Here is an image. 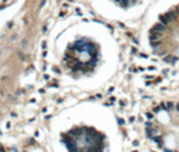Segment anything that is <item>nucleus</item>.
Instances as JSON below:
<instances>
[{
    "label": "nucleus",
    "instance_id": "1",
    "mask_svg": "<svg viewBox=\"0 0 179 152\" xmlns=\"http://www.w3.org/2000/svg\"><path fill=\"white\" fill-rule=\"evenodd\" d=\"M144 132L156 152H179V101H160L146 115Z\"/></svg>",
    "mask_w": 179,
    "mask_h": 152
},
{
    "label": "nucleus",
    "instance_id": "2",
    "mask_svg": "<svg viewBox=\"0 0 179 152\" xmlns=\"http://www.w3.org/2000/svg\"><path fill=\"white\" fill-rule=\"evenodd\" d=\"M150 45L154 54L169 63H179V7L159 17L150 31Z\"/></svg>",
    "mask_w": 179,
    "mask_h": 152
},
{
    "label": "nucleus",
    "instance_id": "3",
    "mask_svg": "<svg viewBox=\"0 0 179 152\" xmlns=\"http://www.w3.org/2000/svg\"><path fill=\"white\" fill-rule=\"evenodd\" d=\"M68 152H106L107 140L103 132L94 127L80 125L63 136Z\"/></svg>",
    "mask_w": 179,
    "mask_h": 152
},
{
    "label": "nucleus",
    "instance_id": "4",
    "mask_svg": "<svg viewBox=\"0 0 179 152\" xmlns=\"http://www.w3.org/2000/svg\"><path fill=\"white\" fill-rule=\"evenodd\" d=\"M67 61L74 71L88 72L98 61V49L91 41L79 40L70 48Z\"/></svg>",
    "mask_w": 179,
    "mask_h": 152
},
{
    "label": "nucleus",
    "instance_id": "5",
    "mask_svg": "<svg viewBox=\"0 0 179 152\" xmlns=\"http://www.w3.org/2000/svg\"><path fill=\"white\" fill-rule=\"evenodd\" d=\"M118 4L123 5V7H128V5H132V4H135L138 0H115Z\"/></svg>",
    "mask_w": 179,
    "mask_h": 152
}]
</instances>
